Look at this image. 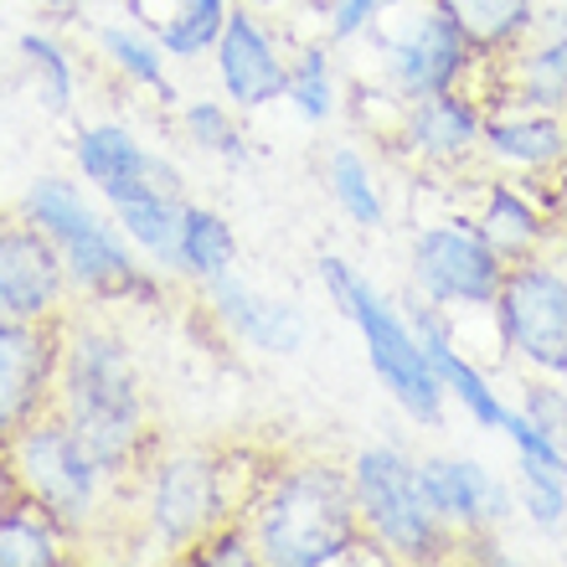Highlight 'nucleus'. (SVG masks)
Instances as JSON below:
<instances>
[{"mask_svg":"<svg viewBox=\"0 0 567 567\" xmlns=\"http://www.w3.org/2000/svg\"><path fill=\"white\" fill-rule=\"evenodd\" d=\"M217 73H223L227 99L243 109L274 104L284 93V83H289L284 62L274 58L269 37L258 31L254 16H243V11H227V27L217 37Z\"/></svg>","mask_w":567,"mask_h":567,"instance_id":"obj_13","label":"nucleus"},{"mask_svg":"<svg viewBox=\"0 0 567 567\" xmlns=\"http://www.w3.org/2000/svg\"><path fill=\"white\" fill-rule=\"evenodd\" d=\"M522 501L542 532H557L567 516V475L542 460H522Z\"/></svg>","mask_w":567,"mask_h":567,"instance_id":"obj_29","label":"nucleus"},{"mask_svg":"<svg viewBox=\"0 0 567 567\" xmlns=\"http://www.w3.org/2000/svg\"><path fill=\"white\" fill-rule=\"evenodd\" d=\"M419 326H423L419 346H423V357H429L433 377H439V382H444V388L454 392V398H460V403L470 408V413H475V419L485 423V429H501V433H511V423H516V413H511V408L501 403V398H495L491 388H485V377H480L475 367H470V361H464L460 351L449 346L444 326H439L433 315H423Z\"/></svg>","mask_w":567,"mask_h":567,"instance_id":"obj_15","label":"nucleus"},{"mask_svg":"<svg viewBox=\"0 0 567 567\" xmlns=\"http://www.w3.org/2000/svg\"><path fill=\"white\" fill-rule=\"evenodd\" d=\"M58 248H62L68 274H73L78 284H89V289H99V295H120V289H130V284L140 279L135 258L124 254V243L114 238L109 223H93L89 233H78V238L58 243Z\"/></svg>","mask_w":567,"mask_h":567,"instance_id":"obj_17","label":"nucleus"},{"mask_svg":"<svg viewBox=\"0 0 567 567\" xmlns=\"http://www.w3.org/2000/svg\"><path fill=\"white\" fill-rule=\"evenodd\" d=\"M62 367V346L47 320L0 326V444H11L42 413V398Z\"/></svg>","mask_w":567,"mask_h":567,"instance_id":"obj_9","label":"nucleus"},{"mask_svg":"<svg viewBox=\"0 0 567 567\" xmlns=\"http://www.w3.org/2000/svg\"><path fill=\"white\" fill-rule=\"evenodd\" d=\"M62 419L104 475H120L135 464L145 403H140L135 361L120 346V336L78 330L73 346L62 351Z\"/></svg>","mask_w":567,"mask_h":567,"instance_id":"obj_1","label":"nucleus"},{"mask_svg":"<svg viewBox=\"0 0 567 567\" xmlns=\"http://www.w3.org/2000/svg\"><path fill=\"white\" fill-rule=\"evenodd\" d=\"M52 6H58V11H73V6H78V0H52Z\"/></svg>","mask_w":567,"mask_h":567,"instance_id":"obj_36","label":"nucleus"},{"mask_svg":"<svg viewBox=\"0 0 567 567\" xmlns=\"http://www.w3.org/2000/svg\"><path fill=\"white\" fill-rule=\"evenodd\" d=\"M413 279L433 305H491L506 279V258L480 238V227H429L413 248Z\"/></svg>","mask_w":567,"mask_h":567,"instance_id":"obj_7","label":"nucleus"},{"mask_svg":"<svg viewBox=\"0 0 567 567\" xmlns=\"http://www.w3.org/2000/svg\"><path fill=\"white\" fill-rule=\"evenodd\" d=\"M11 464L31 511H42L58 532H83L93 522L104 470L93 464L89 449L78 444L68 419H31L11 439Z\"/></svg>","mask_w":567,"mask_h":567,"instance_id":"obj_4","label":"nucleus"},{"mask_svg":"<svg viewBox=\"0 0 567 567\" xmlns=\"http://www.w3.org/2000/svg\"><path fill=\"white\" fill-rule=\"evenodd\" d=\"M495 315H501V336L516 357L553 377H567V274L547 269V264L506 269Z\"/></svg>","mask_w":567,"mask_h":567,"instance_id":"obj_6","label":"nucleus"},{"mask_svg":"<svg viewBox=\"0 0 567 567\" xmlns=\"http://www.w3.org/2000/svg\"><path fill=\"white\" fill-rule=\"evenodd\" d=\"M186 130L196 135V145H202V150L243 155L238 135H233V120H227V109H223V104H212V99H196V104L186 109Z\"/></svg>","mask_w":567,"mask_h":567,"instance_id":"obj_32","label":"nucleus"},{"mask_svg":"<svg viewBox=\"0 0 567 567\" xmlns=\"http://www.w3.org/2000/svg\"><path fill=\"white\" fill-rule=\"evenodd\" d=\"M357 491L341 470H289L258 506V557L274 567H326L357 547Z\"/></svg>","mask_w":567,"mask_h":567,"instance_id":"obj_2","label":"nucleus"},{"mask_svg":"<svg viewBox=\"0 0 567 567\" xmlns=\"http://www.w3.org/2000/svg\"><path fill=\"white\" fill-rule=\"evenodd\" d=\"M104 52L114 62H120L124 73L135 78V83H150V89H161V99H176V89L165 83V68H161V47L145 42V37H135V31H120L109 27L104 31Z\"/></svg>","mask_w":567,"mask_h":567,"instance_id":"obj_30","label":"nucleus"},{"mask_svg":"<svg viewBox=\"0 0 567 567\" xmlns=\"http://www.w3.org/2000/svg\"><path fill=\"white\" fill-rule=\"evenodd\" d=\"M351 491H357L361 522L377 532V542L392 557L433 563L444 553L449 526L429 511L419 491V464H408L398 449H367L351 464Z\"/></svg>","mask_w":567,"mask_h":567,"instance_id":"obj_5","label":"nucleus"},{"mask_svg":"<svg viewBox=\"0 0 567 567\" xmlns=\"http://www.w3.org/2000/svg\"><path fill=\"white\" fill-rule=\"evenodd\" d=\"M563 11H567V0H563Z\"/></svg>","mask_w":567,"mask_h":567,"instance_id":"obj_37","label":"nucleus"},{"mask_svg":"<svg viewBox=\"0 0 567 567\" xmlns=\"http://www.w3.org/2000/svg\"><path fill=\"white\" fill-rule=\"evenodd\" d=\"M233 258H238V238L233 227L207 207H181V269L196 274L202 284L233 274Z\"/></svg>","mask_w":567,"mask_h":567,"instance_id":"obj_22","label":"nucleus"},{"mask_svg":"<svg viewBox=\"0 0 567 567\" xmlns=\"http://www.w3.org/2000/svg\"><path fill=\"white\" fill-rule=\"evenodd\" d=\"M78 165H83V176L109 192V186H120V181H140L155 171V155L140 150V140L124 130V124H93L78 135Z\"/></svg>","mask_w":567,"mask_h":567,"instance_id":"obj_20","label":"nucleus"},{"mask_svg":"<svg viewBox=\"0 0 567 567\" xmlns=\"http://www.w3.org/2000/svg\"><path fill=\"white\" fill-rule=\"evenodd\" d=\"M227 27V0H181L161 21V47L171 58H196L202 47H217Z\"/></svg>","mask_w":567,"mask_h":567,"instance_id":"obj_25","label":"nucleus"},{"mask_svg":"<svg viewBox=\"0 0 567 567\" xmlns=\"http://www.w3.org/2000/svg\"><path fill=\"white\" fill-rule=\"evenodd\" d=\"M212 310L227 320V330L238 336V341L258 346V351H274V357H295L299 346H305V315L295 305H284V299H269L248 289L243 279L223 274V279H212Z\"/></svg>","mask_w":567,"mask_h":567,"instance_id":"obj_14","label":"nucleus"},{"mask_svg":"<svg viewBox=\"0 0 567 567\" xmlns=\"http://www.w3.org/2000/svg\"><path fill=\"white\" fill-rule=\"evenodd\" d=\"M223 511V470L202 449H181L161 460L150 480V526L165 547H192L217 526Z\"/></svg>","mask_w":567,"mask_h":567,"instance_id":"obj_8","label":"nucleus"},{"mask_svg":"<svg viewBox=\"0 0 567 567\" xmlns=\"http://www.w3.org/2000/svg\"><path fill=\"white\" fill-rule=\"evenodd\" d=\"M408 130H413V145L423 155H433V161H460L464 150H475V140H480V120L454 99V89L423 93L419 104H413Z\"/></svg>","mask_w":567,"mask_h":567,"instance_id":"obj_19","label":"nucleus"},{"mask_svg":"<svg viewBox=\"0 0 567 567\" xmlns=\"http://www.w3.org/2000/svg\"><path fill=\"white\" fill-rule=\"evenodd\" d=\"M419 491L429 501V511L449 532H491L516 511L506 480L491 475L475 460H423L419 464Z\"/></svg>","mask_w":567,"mask_h":567,"instance_id":"obj_11","label":"nucleus"},{"mask_svg":"<svg viewBox=\"0 0 567 567\" xmlns=\"http://www.w3.org/2000/svg\"><path fill=\"white\" fill-rule=\"evenodd\" d=\"M377 6H382V0H341V6H336V21H330V31H336V37H357V31L377 16Z\"/></svg>","mask_w":567,"mask_h":567,"instance_id":"obj_35","label":"nucleus"},{"mask_svg":"<svg viewBox=\"0 0 567 567\" xmlns=\"http://www.w3.org/2000/svg\"><path fill=\"white\" fill-rule=\"evenodd\" d=\"M464 62H470V42H464V31L454 27L439 6L423 11L408 37L392 42V73H398V83H403L413 99L454 89V78L464 73Z\"/></svg>","mask_w":567,"mask_h":567,"instance_id":"obj_12","label":"nucleus"},{"mask_svg":"<svg viewBox=\"0 0 567 567\" xmlns=\"http://www.w3.org/2000/svg\"><path fill=\"white\" fill-rule=\"evenodd\" d=\"M542 37L516 62V104L563 109L567 104V11H553L547 21L537 16Z\"/></svg>","mask_w":567,"mask_h":567,"instance_id":"obj_16","label":"nucleus"},{"mask_svg":"<svg viewBox=\"0 0 567 567\" xmlns=\"http://www.w3.org/2000/svg\"><path fill=\"white\" fill-rule=\"evenodd\" d=\"M320 279H326V289L336 295V305H341L351 320H357L361 341H367V357H372L377 377L392 388V398L413 413V419L433 423L439 419V398H444V382L433 377L429 357H423L419 336L398 320V315L382 305V295H377L372 284L361 279L346 258H320Z\"/></svg>","mask_w":567,"mask_h":567,"instance_id":"obj_3","label":"nucleus"},{"mask_svg":"<svg viewBox=\"0 0 567 567\" xmlns=\"http://www.w3.org/2000/svg\"><path fill=\"white\" fill-rule=\"evenodd\" d=\"M284 93L299 104L305 120H330V109H336V89H330V68H326V52H305L299 68L289 73Z\"/></svg>","mask_w":567,"mask_h":567,"instance_id":"obj_31","label":"nucleus"},{"mask_svg":"<svg viewBox=\"0 0 567 567\" xmlns=\"http://www.w3.org/2000/svg\"><path fill=\"white\" fill-rule=\"evenodd\" d=\"M526 419L537 423L553 444L567 449V388H532L526 392Z\"/></svg>","mask_w":567,"mask_h":567,"instance_id":"obj_33","label":"nucleus"},{"mask_svg":"<svg viewBox=\"0 0 567 567\" xmlns=\"http://www.w3.org/2000/svg\"><path fill=\"white\" fill-rule=\"evenodd\" d=\"M480 140L491 145V155L511 165H526V171H537V165H553L567 155V135L563 124L547 120V114H516V120H485L480 124Z\"/></svg>","mask_w":567,"mask_h":567,"instance_id":"obj_21","label":"nucleus"},{"mask_svg":"<svg viewBox=\"0 0 567 567\" xmlns=\"http://www.w3.org/2000/svg\"><path fill=\"white\" fill-rule=\"evenodd\" d=\"M196 547H202V563H217V567L254 563V542L243 537V532H233V526H227V532H217V526H212V532L196 542Z\"/></svg>","mask_w":567,"mask_h":567,"instance_id":"obj_34","label":"nucleus"},{"mask_svg":"<svg viewBox=\"0 0 567 567\" xmlns=\"http://www.w3.org/2000/svg\"><path fill=\"white\" fill-rule=\"evenodd\" d=\"M480 238L501 258H526L542 243V223L532 202H522L511 186H495L491 202H485V217H480Z\"/></svg>","mask_w":567,"mask_h":567,"instance_id":"obj_24","label":"nucleus"},{"mask_svg":"<svg viewBox=\"0 0 567 567\" xmlns=\"http://www.w3.org/2000/svg\"><path fill=\"white\" fill-rule=\"evenodd\" d=\"M58 526L47 522L42 511H6L0 516V567H52L58 563Z\"/></svg>","mask_w":567,"mask_h":567,"instance_id":"obj_26","label":"nucleus"},{"mask_svg":"<svg viewBox=\"0 0 567 567\" xmlns=\"http://www.w3.org/2000/svg\"><path fill=\"white\" fill-rule=\"evenodd\" d=\"M330 192H336V202L346 207V217L361 227H382V196H377L372 186V171H367V161H361L357 150H336L330 155Z\"/></svg>","mask_w":567,"mask_h":567,"instance_id":"obj_27","label":"nucleus"},{"mask_svg":"<svg viewBox=\"0 0 567 567\" xmlns=\"http://www.w3.org/2000/svg\"><path fill=\"white\" fill-rule=\"evenodd\" d=\"M21 58H27L31 78H37V99H42L52 114H62L68 99H73V68L62 58V47L37 37V31H27V37H21Z\"/></svg>","mask_w":567,"mask_h":567,"instance_id":"obj_28","label":"nucleus"},{"mask_svg":"<svg viewBox=\"0 0 567 567\" xmlns=\"http://www.w3.org/2000/svg\"><path fill=\"white\" fill-rule=\"evenodd\" d=\"M470 47H511L537 27V0H433Z\"/></svg>","mask_w":567,"mask_h":567,"instance_id":"obj_18","label":"nucleus"},{"mask_svg":"<svg viewBox=\"0 0 567 567\" xmlns=\"http://www.w3.org/2000/svg\"><path fill=\"white\" fill-rule=\"evenodd\" d=\"M21 207H27V223L42 227L52 243H68V238H78V233H89V227L99 223V212L78 196L73 181H62V176L31 181V192H27Z\"/></svg>","mask_w":567,"mask_h":567,"instance_id":"obj_23","label":"nucleus"},{"mask_svg":"<svg viewBox=\"0 0 567 567\" xmlns=\"http://www.w3.org/2000/svg\"><path fill=\"white\" fill-rule=\"evenodd\" d=\"M68 264L42 227H6L0 233V326L6 320H47L58 310Z\"/></svg>","mask_w":567,"mask_h":567,"instance_id":"obj_10","label":"nucleus"}]
</instances>
